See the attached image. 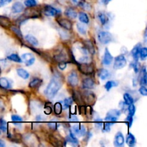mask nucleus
Masks as SVG:
<instances>
[{
  "instance_id": "nucleus-47",
  "label": "nucleus",
  "mask_w": 147,
  "mask_h": 147,
  "mask_svg": "<svg viewBox=\"0 0 147 147\" xmlns=\"http://www.w3.org/2000/svg\"><path fill=\"white\" fill-rule=\"evenodd\" d=\"M131 66L132 68L134 70L135 73H137L138 72H139V63H138V61H136V60H134V63H132L131 64Z\"/></svg>"
},
{
  "instance_id": "nucleus-2",
  "label": "nucleus",
  "mask_w": 147,
  "mask_h": 147,
  "mask_svg": "<svg viewBox=\"0 0 147 147\" xmlns=\"http://www.w3.org/2000/svg\"><path fill=\"white\" fill-rule=\"evenodd\" d=\"M98 40L101 44L107 45L113 41V37L109 32L100 31L98 33Z\"/></svg>"
},
{
  "instance_id": "nucleus-33",
  "label": "nucleus",
  "mask_w": 147,
  "mask_h": 147,
  "mask_svg": "<svg viewBox=\"0 0 147 147\" xmlns=\"http://www.w3.org/2000/svg\"><path fill=\"white\" fill-rule=\"evenodd\" d=\"M123 100H124V103H126L127 106L132 104V103H134V102L133 97L128 93H126L123 94Z\"/></svg>"
},
{
  "instance_id": "nucleus-37",
  "label": "nucleus",
  "mask_w": 147,
  "mask_h": 147,
  "mask_svg": "<svg viewBox=\"0 0 147 147\" xmlns=\"http://www.w3.org/2000/svg\"><path fill=\"white\" fill-rule=\"evenodd\" d=\"M11 30L19 37L20 39L22 40L23 39V36L22 34V32L20 30V27H18L17 26H11Z\"/></svg>"
},
{
  "instance_id": "nucleus-5",
  "label": "nucleus",
  "mask_w": 147,
  "mask_h": 147,
  "mask_svg": "<svg viewBox=\"0 0 147 147\" xmlns=\"http://www.w3.org/2000/svg\"><path fill=\"white\" fill-rule=\"evenodd\" d=\"M121 116V111L117 110V109H113V110L109 111L106 114L105 121L110 123H114L115 122L117 121L118 119Z\"/></svg>"
},
{
  "instance_id": "nucleus-17",
  "label": "nucleus",
  "mask_w": 147,
  "mask_h": 147,
  "mask_svg": "<svg viewBox=\"0 0 147 147\" xmlns=\"http://www.w3.org/2000/svg\"><path fill=\"white\" fill-rule=\"evenodd\" d=\"M66 142H69V143H70L72 145H73V146H78L79 144L78 140L76 136H75V134L71 131H70V133H69V134L67 136Z\"/></svg>"
},
{
  "instance_id": "nucleus-51",
  "label": "nucleus",
  "mask_w": 147,
  "mask_h": 147,
  "mask_svg": "<svg viewBox=\"0 0 147 147\" xmlns=\"http://www.w3.org/2000/svg\"><path fill=\"white\" fill-rule=\"evenodd\" d=\"M12 0H0V7H2L4 6L7 5L8 4L11 2Z\"/></svg>"
},
{
  "instance_id": "nucleus-50",
  "label": "nucleus",
  "mask_w": 147,
  "mask_h": 147,
  "mask_svg": "<svg viewBox=\"0 0 147 147\" xmlns=\"http://www.w3.org/2000/svg\"><path fill=\"white\" fill-rule=\"evenodd\" d=\"M86 134V128L84 125H80V136H83Z\"/></svg>"
},
{
  "instance_id": "nucleus-52",
  "label": "nucleus",
  "mask_w": 147,
  "mask_h": 147,
  "mask_svg": "<svg viewBox=\"0 0 147 147\" xmlns=\"http://www.w3.org/2000/svg\"><path fill=\"white\" fill-rule=\"evenodd\" d=\"M79 112L80 114H86V106H80L79 107Z\"/></svg>"
},
{
  "instance_id": "nucleus-16",
  "label": "nucleus",
  "mask_w": 147,
  "mask_h": 147,
  "mask_svg": "<svg viewBox=\"0 0 147 147\" xmlns=\"http://www.w3.org/2000/svg\"><path fill=\"white\" fill-rule=\"evenodd\" d=\"M97 17L98 20L100 21V24L102 25H105V24H107L109 22V16L106 14V12H103V11H99L97 14Z\"/></svg>"
},
{
  "instance_id": "nucleus-14",
  "label": "nucleus",
  "mask_w": 147,
  "mask_h": 147,
  "mask_svg": "<svg viewBox=\"0 0 147 147\" xmlns=\"http://www.w3.org/2000/svg\"><path fill=\"white\" fill-rule=\"evenodd\" d=\"M42 84V80L39 78H34L29 83V87L31 89H37Z\"/></svg>"
},
{
  "instance_id": "nucleus-4",
  "label": "nucleus",
  "mask_w": 147,
  "mask_h": 147,
  "mask_svg": "<svg viewBox=\"0 0 147 147\" xmlns=\"http://www.w3.org/2000/svg\"><path fill=\"white\" fill-rule=\"evenodd\" d=\"M82 98H83V103L92 106L96 103V97L93 92L86 91L85 93H82Z\"/></svg>"
},
{
  "instance_id": "nucleus-7",
  "label": "nucleus",
  "mask_w": 147,
  "mask_h": 147,
  "mask_svg": "<svg viewBox=\"0 0 147 147\" xmlns=\"http://www.w3.org/2000/svg\"><path fill=\"white\" fill-rule=\"evenodd\" d=\"M44 13L45 15L50 17H57L61 14V11L53 6L45 5L44 7Z\"/></svg>"
},
{
  "instance_id": "nucleus-29",
  "label": "nucleus",
  "mask_w": 147,
  "mask_h": 147,
  "mask_svg": "<svg viewBox=\"0 0 147 147\" xmlns=\"http://www.w3.org/2000/svg\"><path fill=\"white\" fill-rule=\"evenodd\" d=\"M77 30L79 32V33L83 35H86L87 33V27L86 26V24L84 23H78L77 24Z\"/></svg>"
},
{
  "instance_id": "nucleus-27",
  "label": "nucleus",
  "mask_w": 147,
  "mask_h": 147,
  "mask_svg": "<svg viewBox=\"0 0 147 147\" xmlns=\"http://www.w3.org/2000/svg\"><path fill=\"white\" fill-rule=\"evenodd\" d=\"M0 25L3 27H9L11 25V22L8 17L0 15Z\"/></svg>"
},
{
  "instance_id": "nucleus-13",
  "label": "nucleus",
  "mask_w": 147,
  "mask_h": 147,
  "mask_svg": "<svg viewBox=\"0 0 147 147\" xmlns=\"http://www.w3.org/2000/svg\"><path fill=\"white\" fill-rule=\"evenodd\" d=\"M95 86V81L91 78H87L82 81V88L83 89H93Z\"/></svg>"
},
{
  "instance_id": "nucleus-20",
  "label": "nucleus",
  "mask_w": 147,
  "mask_h": 147,
  "mask_svg": "<svg viewBox=\"0 0 147 147\" xmlns=\"http://www.w3.org/2000/svg\"><path fill=\"white\" fill-rule=\"evenodd\" d=\"M65 15L68 18L71 19V20H74L78 17V13L76 12L74 9L69 7V8L66 9L65 11Z\"/></svg>"
},
{
  "instance_id": "nucleus-34",
  "label": "nucleus",
  "mask_w": 147,
  "mask_h": 147,
  "mask_svg": "<svg viewBox=\"0 0 147 147\" xmlns=\"http://www.w3.org/2000/svg\"><path fill=\"white\" fill-rule=\"evenodd\" d=\"M11 121H12V123H14V125H20V123H22L23 121V119L21 117V116H20L19 115H12L11 117Z\"/></svg>"
},
{
  "instance_id": "nucleus-24",
  "label": "nucleus",
  "mask_w": 147,
  "mask_h": 147,
  "mask_svg": "<svg viewBox=\"0 0 147 147\" xmlns=\"http://www.w3.org/2000/svg\"><path fill=\"white\" fill-rule=\"evenodd\" d=\"M17 73L20 78H22L24 80H27V79H28L30 78V73L23 68H17Z\"/></svg>"
},
{
  "instance_id": "nucleus-26",
  "label": "nucleus",
  "mask_w": 147,
  "mask_h": 147,
  "mask_svg": "<svg viewBox=\"0 0 147 147\" xmlns=\"http://www.w3.org/2000/svg\"><path fill=\"white\" fill-rule=\"evenodd\" d=\"M63 104L60 102H57V103H55V105L53 107L55 114L57 115V116H59V115L61 114L62 111H63Z\"/></svg>"
},
{
  "instance_id": "nucleus-31",
  "label": "nucleus",
  "mask_w": 147,
  "mask_h": 147,
  "mask_svg": "<svg viewBox=\"0 0 147 147\" xmlns=\"http://www.w3.org/2000/svg\"><path fill=\"white\" fill-rule=\"evenodd\" d=\"M118 86H119V82L116 81V80H109L105 84L104 87L107 91H109L112 88L116 87Z\"/></svg>"
},
{
  "instance_id": "nucleus-15",
  "label": "nucleus",
  "mask_w": 147,
  "mask_h": 147,
  "mask_svg": "<svg viewBox=\"0 0 147 147\" xmlns=\"http://www.w3.org/2000/svg\"><path fill=\"white\" fill-rule=\"evenodd\" d=\"M24 11V6L21 2H15L11 7V11L14 14H18Z\"/></svg>"
},
{
  "instance_id": "nucleus-1",
  "label": "nucleus",
  "mask_w": 147,
  "mask_h": 147,
  "mask_svg": "<svg viewBox=\"0 0 147 147\" xmlns=\"http://www.w3.org/2000/svg\"><path fill=\"white\" fill-rule=\"evenodd\" d=\"M63 83L61 81V78L59 76H55L50 81L49 84L47 85L45 90V94L48 98L49 99L54 98L55 96L57 95L60 89L61 88Z\"/></svg>"
},
{
  "instance_id": "nucleus-39",
  "label": "nucleus",
  "mask_w": 147,
  "mask_h": 147,
  "mask_svg": "<svg viewBox=\"0 0 147 147\" xmlns=\"http://www.w3.org/2000/svg\"><path fill=\"white\" fill-rule=\"evenodd\" d=\"M73 103V98L68 97L67 98H65L63 101V106H64L65 109H67V108H70L72 106V104Z\"/></svg>"
},
{
  "instance_id": "nucleus-57",
  "label": "nucleus",
  "mask_w": 147,
  "mask_h": 147,
  "mask_svg": "<svg viewBox=\"0 0 147 147\" xmlns=\"http://www.w3.org/2000/svg\"><path fill=\"white\" fill-rule=\"evenodd\" d=\"M0 134H1V131H0Z\"/></svg>"
},
{
  "instance_id": "nucleus-41",
  "label": "nucleus",
  "mask_w": 147,
  "mask_h": 147,
  "mask_svg": "<svg viewBox=\"0 0 147 147\" xmlns=\"http://www.w3.org/2000/svg\"><path fill=\"white\" fill-rule=\"evenodd\" d=\"M71 131L76 136H80V124H75L72 126Z\"/></svg>"
},
{
  "instance_id": "nucleus-36",
  "label": "nucleus",
  "mask_w": 147,
  "mask_h": 147,
  "mask_svg": "<svg viewBox=\"0 0 147 147\" xmlns=\"http://www.w3.org/2000/svg\"><path fill=\"white\" fill-rule=\"evenodd\" d=\"M7 130H8L7 122L4 119H0V131L6 133L7 132Z\"/></svg>"
},
{
  "instance_id": "nucleus-42",
  "label": "nucleus",
  "mask_w": 147,
  "mask_h": 147,
  "mask_svg": "<svg viewBox=\"0 0 147 147\" xmlns=\"http://www.w3.org/2000/svg\"><path fill=\"white\" fill-rule=\"evenodd\" d=\"M128 106H129V107H128L127 110L129 111V115L134 116L135 115V113H136V106L134 105V103L129 105Z\"/></svg>"
},
{
  "instance_id": "nucleus-18",
  "label": "nucleus",
  "mask_w": 147,
  "mask_h": 147,
  "mask_svg": "<svg viewBox=\"0 0 147 147\" xmlns=\"http://www.w3.org/2000/svg\"><path fill=\"white\" fill-rule=\"evenodd\" d=\"M142 44L141 43H138L136 45H135L134 47V48L131 50V55L134 57V60L138 61L139 60V51H140V49L142 48Z\"/></svg>"
},
{
  "instance_id": "nucleus-12",
  "label": "nucleus",
  "mask_w": 147,
  "mask_h": 147,
  "mask_svg": "<svg viewBox=\"0 0 147 147\" xmlns=\"http://www.w3.org/2000/svg\"><path fill=\"white\" fill-rule=\"evenodd\" d=\"M113 57L112 56V55L111 54L110 52H109V49L106 48L103 57V64L104 65H110L112 63V62H113Z\"/></svg>"
},
{
  "instance_id": "nucleus-56",
  "label": "nucleus",
  "mask_w": 147,
  "mask_h": 147,
  "mask_svg": "<svg viewBox=\"0 0 147 147\" xmlns=\"http://www.w3.org/2000/svg\"><path fill=\"white\" fill-rule=\"evenodd\" d=\"M5 146V142L3 140L0 139V147H4Z\"/></svg>"
},
{
  "instance_id": "nucleus-49",
  "label": "nucleus",
  "mask_w": 147,
  "mask_h": 147,
  "mask_svg": "<svg viewBox=\"0 0 147 147\" xmlns=\"http://www.w3.org/2000/svg\"><path fill=\"white\" fill-rule=\"evenodd\" d=\"M67 67V63L66 62H60L58 63V67L60 70H64Z\"/></svg>"
},
{
  "instance_id": "nucleus-40",
  "label": "nucleus",
  "mask_w": 147,
  "mask_h": 147,
  "mask_svg": "<svg viewBox=\"0 0 147 147\" xmlns=\"http://www.w3.org/2000/svg\"><path fill=\"white\" fill-rule=\"evenodd\" d=\"M24 4L25 7L30 8V7H36L37 5V1L36 0H25Z\"/></svg>"
},
{
  "instance_id": "nucleus-54",
  "label": "nucleus",
  "mask_w": 147,
  "mask_h": 147,
  "mask_svg": "<svg viewBox=\"0 0 147 147\" xmlns=\"http://www.w3.org/2000/svg\"><path fill=\"white\" fill-rule=\"evenodd\" d=\"M70 121H73V122L78 121L77 116H76V115H74V114H71V115H70Z\"/></svg>"
},
{
  "instance_id": "nucleus-3",
  "label": "nucleus",
  "mask_w": 147,
  "mask_h": 147,
  "mask_svg": "<svg viewBox=\"0 0 147 147\" xmlns=\"http://www.w3.org/2000/svg\"><path fill=\"white\" fill-rule=\"evenodd\" d=\"M78 65L79 70H80V73H82L83 74L88 76V75H92L94 73V67H93V65L90 63H78Z\"/></svg>"
},
{
  "instance_id": "nucleus-45",
  "label": "nucleus",
  "mask_w": 147,
  "mask_h": 147,
  "mask_svg": "<svg viewBox=\"0 0 147 147\" xmlns=\"http://www.w3.org/2000/svg\"><path fill=\"white\" fill-rule=\"evenodd\" d=\"M47 126H48V127L50 128L51 130H53V131L57 130V123H56V122H54V121L50 122V123H47Z\"/></svg>"
},
{
  "instance_id": "nucleus-32",
  "label": "nucleus",
  "mask_w": 147,
  "mask_h": 147,
  "mask_svg": "<svg viewBox=\"0 0 147 147\" xmlns=\"http://www.w3.org/2000/svg\"><path fill=\"white\" fill-rule=\"evenodd\" d=\"M7 59H9V60L13 62H15V63H22V60L21 57L18 55L16 53H12V54H10L7 57Z\"/></svg>"
},
{
  "instance_id": "nucleus-38",
  "label": "nucleus",
  "mask_w": 147,
  "mask_h": 147,
  "mask_svg": "<svg viewBox=\"0 0 147 147\" xmlns=\"http://www.w3.org/2000/svg\"><path fill=\"white\" fill-rule=\"evenodd\" d=\"M147 57V48L146 47H142L140 49L139 51V58H140L142 60H145Z\"/></svg>"
},
{
  "instance_id": "nucleus-23",
  "label": "nucleus",
  "mask_w": 147,
  "mask_h": 147,
  "mask_svg": "<svg viewBox=\"0 0 147 147\" xmlns=\"http://www.w3.org/2000/svg\"><path fill=\"white\" fill-rule=\"evenodd\" d=\"M83 46L86 48V50H88V52L89 53V54L93 55L95 53V47L93 45V43L90 41V40H86L84 41V44Z\"/></svg>"
},
{
  "instance_id": "nucleus-55",
  "label": "nucleus",
  "mask_w": 147,
  "mask_h": 147,
  "mask_svg": "<svg viewBox=\"0 0 147 147\" xmlns=\"http://www.w3.org/2000/svg\"><path fill=\"white\" fill-rule=\"evenodd\" d=\"M111 1V0H100V1H101L104 5H107V4H109V3Z\"/></svg>"
},
{
  "instance_id": "nucleus-11",
  "label": "nucleus",
  "mask_w": 147,
  "mask_h": 147,
  "mask_svg": "<svg viewBox=\"0 0 147 147\" xmlns=\"http://www.w3.org/2000/svg\"><path fill=\"white\" fill-rule=\"evenodd\" d=\"M22 60L25 63L27 66L32 65L35 61V58L31 53H24L22 55Z\"/></svg>"
},
{
  "instance_id": "nucleus-10",
  "label": "nucleus",
  "mask_w": 147,
  "mask_h": 147,
  "mask_svg": "<svg viewBox=\"0 0 147 147\" xmlns=\"http://www.w3.org/2000/svg\"><path fill=\"white\" fill-rule=\"evenodd\" d=\"M57 23L61 27L64 28L66 30H70L73 28V23L70 20L65 18H60L57 20Z\"/></svg>"
},
{
  "instance_id": "nucleus-43",
  "label": "nucleus",
  "mask_w": 147,
  "mask_h": 147,
  "mask_svg": "<svg viewBox=\"0 0 147 147\" xmlns=\"http://www.w3.org/2000/svg\"><path fill=\"white\" fill-rule=\"evenodd\" d=\"M112 125H113V123H110V122L106 121L104 123H103V131L104 132H109L111 131V127Z\"/></svg>"
},
{
  "instance_id": "nucleus-6",
  "label": "nucleus",
  "mask_w": 147,
  "mask_h": 147,
  "mask_svg": "<svg viewBox=\"0 0 147 147\" xmlns=\"http://www.w3.org/2000/svg\"><path fill=\"white\" fill-rule=\"evenodd\" d=\"M126 63H127V61L125 56L123 55H120L115 58L113 68L115 70H120L126 65Z\"/></svg>"
},
{
  "instance_id": "nucleus-30",
  "label": "nucleus",
  "mask_w": 147,
  "mask_h": 147,
  "mask_svg": "<svg viewBox=\"0 0 147 147\" xmlns=\"http://www.w3.org/2000/svg\"><path fill=\"white\" fill-rule=\"evenodd\" d=\"M147 76H146V67H144L142 70V75H141L140 83L142 86H146L147 83Z\"/></svg>"
},
{
  "instance_id": "nucleus-22",
  "label": "nucleus",
  "mask_w": 147,
  "mask_h": 147,
  "mask_svg": "<svg viewBox=\"0 0 147 147\" xmlns=\"http://www.w3.org/2000/svg\"><path fill=\"white\" fill-rule=\"evenodd\" d=\"M126 142L127 144V145L130 147H133L136 145V139L135 138V136H134L132 134L129 133L128 134L126 138Z\"/></svg>"
},
{
  "instance_id": "nucleus-8",
  "label": "nucleus",
  "mask_w": 147,
  "mask_h": 147,
  "mask_svg": "<svg viewBox=\"0 0 147 147\" xmlns=\"http://www.w3.org/2000/svg\"><path fill=\"white\" fill-rule=\"evenodd\" d=\"M78 76L76 71L70 72L67 76V83L71 87H76L78 85Z\"/></svg>"
},
{
  "instance_id": "nucleus-35",
  "label": "nucleus",
  "mask_w": 147,
  "mask_h": 147,
  "mask_svg": "<svg viewBox=\"0 0 147 147\" xmlns=\"http://www.w3.org/2000/svg\"><path fill=\"white\" fill-rule=\"evenodd\" d=\"M53 105L50 102H46L44 106V111L46 115L51 114L53 112Z\"/></svg>"
},
{
  "instance_id": "nucleus-28",
  "label": "nucleus",
  "mask_w": 147,
  "mask_h": 147,
  "mask_svg": "<svg viewBox=\"0 0 147 147\" xmlns=\"http://www.w3.org/2000/svg\"><path fill=\"white\" fill-rule=\"evenodd\" d=\"M78 17L80 22L84 23V24H88L89 23L88 16V14H86V12H84V11H80V12H79Z\"/></svg>"
},
{
  "instance_id": "nucleus-46",
  "label": "nucleus",
  "mask_w": 147,
  "mask_h": 147,
  "mask_svg": "<svg viewBox=\"0 0 147 147\" xmlns=\"http://www.w3.org/2000/svg\"><path fill=\"white\" fill-rule=\"evenodd\" d=\"M72 2L76 6H78V7H83V5L84 4V3L86 2L85 0H71Z\"/></svg>"
},
{
  "instance_id": "nucleus-48",
  "label": "nucleus",
  "mask_w": 147,
  "mask_h": 147,
  "mask_svg": "<svg viewBox=\"0 0 147 147\" xmlns=\"http://www.w3.org/2000/svg\"><path fill=\"white\" fill-rule=\"evenodd\" d=\"M139 93L141 95H142L143 96H147V89L145 86H142L141 88H139Z\"/></svg>"
},
{
  "instance_id": "nucleus-53",
  "label": "nucleus",
  "mask_w": 147,
  "mask_h": 147,
  "mask_svg": "<svg viewBox=\"0 0 147 147\" xmlns=\"http://www.w3.org/2000/svg\"><path fill=\"white\" fill-rule=\"evenodd\" d=\"M95 126L98 128H100L103 126V122L100 119H96V121H95Z\"/></svg>"
},
{
  "instance_id": "nucleus-25",
  "label": "nucleus",
  "mask_w": 147,
  "mask_h": 147,
  "mask_svg": "<svg viewBox=\"0 0 147 147\" xmlns=\"http://www.w3.org/2000/svg\"><path fill=\"white\" fill-rule=\"evenodd\" d=\"M25 40L32 46H37L39 44L38 40H37L35 37H34L32 34H27L25 36Z\"/></svg>"
},
{
  "instance_id": "nucleus-9",
  "label": "nucleus",
  "mask_w": 147,
  "mask_h": 147,
  "mask_svg": "<svg viewBox=\"0 0 147 147\" xmlns=\"http://www.w3.org/2000/svg\"><path fill=\"white\" fill-rule=\"evenodd\" d=\"M125 139L123 134L121 131H119L115 135L114 141H113V144L116 147H121L124 145Z\"/></svg>"
},
{
  "instance_id": "nucleus-19",
  "label": "nucleus",
  "mask_w": 147,
  "mask_h": 147,
  "mask_svg": "<svg viewBox=\"0 0 147 147\" xmlns=\"http://www.w3.org/2000/svg\"><path fill=\"white\" fill-rule=\"evenodd\" d=\"M0 87L3 89L8 90L11 88V83L10 80L6 78H0Z\"/></svg>"
},
{
  "instance_id": "nucleus-44",
  "label": "nucleus",
  "mask_w": 147,
  "mask_h": 147,
  "mask_svg": "<svg viewBox=\"0 0 147 147\" xmlns=\"http://www.w3.org/2000/svg\"><path fill=\"white\" fill-rule=\"evenodd\" d=\"M126 124L128 125L129 128H131L132 126V123H133V116H130V115H128L127 117H126V120H125Z\"/></svg>"
},
{
  "instance_id": "nucleus-21",
  "label": "nucleus",
  "mask_w": 147,
  "mask_h": 147,
  "mask_svg": "<svg viewBox=\"0 0 147 147\" xmlns=\"http://www.w3.org/2000/svg\"><path fill=\"white\" fill-rule=\"evenodd\" d=\"M98 76L99 78L102 80H105L110 77V73L108 70L104 68H101L98 71Z\"/></svg>"
}]
</instances>
